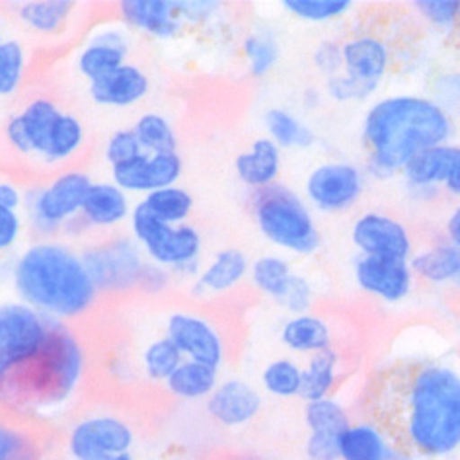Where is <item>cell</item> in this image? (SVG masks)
Wrapping results in <instances>:
<instances>
[{
  "label": "cell",
  "mask_w": 460,
  "mask_h": 460,
  "mask_svg": "<svg viewBox=\"0 0 460 460\" xmlns=\"http://www.w3.org/2000/svg\"><path fill=\"white\" fill-rule=\"evenodd\" d=\"M100 460H137L133 453H123V455H113V456H106V458H100Z\"/></svg>",
  "instance_id": "cell-56"
},
{
  "label": "cell",
  "mask_w": 460,
  "mask_h": 460,
  "mask_svg": "<svg viewBox=\"0 0 460 460\" xmlns=\"http://www.w3.org/2000/svg\"><path fill=\"white\" fill-rule=\"evenodd\" d=\"M119 16L125 24L156 40H172L181 31L178 0H121Z\"/></svg>",
  "instance_id": "cell-20"
},
{
  "label": "cell",
  "mask_w": 460,
  "mask_h": 460,
  "mask_svg": "<svg viewBox=\"0 0 460 460\" xmlns=\"http://www.w3.org/2000/svg\"><path fill=\"white\" fill-rule=\"evenodd\" d=\"M243 51L252 76H266L279 61V43L270 31H256L243 43Z\"/></svg>",
  "instance_id": "cell-41"
},
{
  "label": "cell",
  "mask_w": 460,
  "mask_h": 460,
  "mask_svg": "<svg viewBox=\"0 0 460 460\" xmlns=\"http://www.w3.org/2000/svg\"><path fill=\"white\" fill-rule=\"evenodd\" d=\"M341 59L343 75L376 90L381 78L388 71L390 51L383 40L359 36L341 45Z\"/></svg>",
  "instance_id": "cell-21"
},
{
  "label": "cell",
  "mask_w": 460,
  "mask_h": 460,
  "mask_svg": "<svg viewBox=\"0 0 460 460\" xmlns=\"http://www.w3.org/2000/svg\"><path fill=\"white\" fill-rule=\"evenodd\" d=\"M218 385V369L198 361H183L164 383L166 390L180 400H207Z\"/></svg>",
  "instance_id": "cell-28"
},
{
  "label": "cell",
  "mask_w": 460,
  "mask_h": 460,
  "mask_svg": "<svg viewBox=\"0 0 460 460\" xmlns=\"http://www.w3.org/2000/svg\"><path fill=\"white\" fill-rule=\"evenodd\" d=\"M411 271L429 283L456 281L460 275V248L455 244H441L420 252L410 261Z\"/></svg>",
  "instance_id": "cell-32"
},
{
  "label": "cell",
  "mask_w": 460,
  "mask_h": 460,
  "mask_svg": "<svg viewBox=\"0 0 460 460\" xmlns=\"http://www.w3.org/2000/svg\"><path fill=\"white\" fill-rule=\"evenodd\" d=\"M451 131L447 110L429 98L393 96L376 102L363 121L371 174L390 178L421 151L443 145Z\"/></svg>",
  "instance_id": "cell-2"
},
{
  "label": "cell",
  "mask_w": 460,
  "mask_h": 460,
  "mask_svg": "<svg viewBox=\"0 0 460 460\" xmlns=\"http://www.w3.org/2000/svg\"><path fill=\"white\" fill-rule=\"evenodd\" d=\"M24 233V217L18 211H10L6 207H0V254L13 250Z\"/></svg>",
  "instance_id": "cell-50"
},
{
  "label": "cell",
  "mask_w": 460,
  "mask_h": 460,
  "mask_svg": "<svg viewBox=\"0 0 460 460\" xmlns=\"http://www.w3.org/2000/svg\"><path fill=\"white\" fill-rule=\"evenodd\" d=\"M75 10L76 4L68 0H30L18 4L16 14L28 30L41 36H53L68 24Z\"/></svg>",
  "instance_id": "cell-29"
},
{
  "label": "cell",
  "mask_w": 460,
  "mask_h": 460,
  "mask_svg": "<svg viewBox=\"0 0 460 460\" xmlns=\"http://www.w3.org/2000/svg\"><path fill=\"white\" fill-rule=\"evenodd\" d=\"M261 406V394L243 378H225L205 402L209 418L226 429L244 428L252 423L260 416Z\"/></svg>",
  "instance_id": "cell-15"
},
{
  "label": "cell",
  "mask_w": 460,
  "mask_h": 460,
  "mask_svg": "<svg viewBox=\"0 0 460 460\" xmlns=\"http://www.w3.org/2000/svg\"><path fill=\"white\" fill-rule=\"evenodd\" d=\"M129 223L135 243L141 246L148 261L183 279L195 281L199 278L203 240L193 225L158 221L141 201L133 207Z\"/></svg>",
  "instance_id": "cell-6"
},
{
  "label": "cell",
  "mask_w": 460,
  "mask_h": 460,
  "mask_svg": "<svg viewBox=\"0 0 460 460\" xmlns=\"http://www.w3.org/2000/svg\"><path fill=\"white\" fill-rule=\"evenodd\" d=\"M57 322L22 301L0 305V386L43 348Z\"/></svg>",
  "instance_id": "cell-8"
},
{
  "label": "cell",
  "mask_w": 460,
  "mask_h": 460,
  "mask_svg": "<svg viewBox=\"0 0 460 460\" xmlns=\"http://www.w3.org/2000/svg\"><path fill=\"white\" fill-rule=\"evenodd\" d=\"M340 437L332 431H308L305 455L308 460H340Z\"/></svg>",
  "instance_id": "cell-47"
},
{
  "label": "cell",
  "mask_w": 460,
  "mask_h": 460,
  "mask_svg": "<svg viewBox=\"0 0 460 460\" xmlns=\"http://www.w3.org/2000/svg\"><path fill=\"white\" fill-rule=\"evenodd\" d=\"M63 110L48 96L30 100L18 113L10 115L3 128L6 151L22 163L41 164L55 119Z\"/></svg>",
  "instance_id": "cell-10"
},
{
  "label": "cell",
  "mask_w": 460,
  "mask_h": 460,
  "mask_svg": "<svg viewBox=\"0 0 460 460\" xmlns=\"http://www.w3.org/2000/svg\"><path fill=\"white\" fill-rule=\"evenodd\" d=\"M456 285H458V287H460V275H458V279H456Z\"/></svg>",
  "instance_id": "cell-59"
},
{
  "label": "cell",
  "mask_w": 460,
  "mask_h": 460,
  "mask_svg": "<svg viewBox=\"0 0 460 460\" xmlns=\"http://www.w3.org/2000/svg\"><path fill=\"white\" fill-rule=\"evenodd\" d=\"M416 6L425 20L439 28H448L460 20V0H420Z\"/></svg>",
  "instance_id": "cell-46"
},
{
  "label": "cell",
  "mask_w": 460,
  "mask_h": 460,
  "mask_svg": "<svg viewBox=\"0 0 460 460\" xmlns=\"http://www.w3.org/2000/svg\"><path fill=\"white\" fill-rule=\"evenodd\" d=\"M26 203V191L13 180H0V207L10 211H22Z\"/></svg>",
  "instance_id": "cell-52"
},
{
  "label": "cell",
  "mask_w": 460,
  "mask_h": 460,
  "mask_svg": "<svg viewBox=\"0 0 460 460\" xmlns=\"http://www.w3.org/2000/svg\"><path fill=\"white\" fill-rule=\"evenodd\" d=\"M86 373V349L66 322L33 358L0 386V404L28 416H51L71 402Z\"/></svg>",
  "instance_id": "cell-4"
},
{
  "label": "cell",
  "mask_w": 460,
  "mask_h": 460,
  "mask_svg": "<svg viewBox=\"0 0 460 460\" xmlns=\"http://www.w3.org/2000/svg\"><path fill=\"white\" fill-rule=\"evenodd\" d=\"M351 238L363 256L408 260L411 252V238L406 226L381 213H367L358 218Z\"/></svg>",
  "instance_id": "cell-16"
},
{
  "label": "cell",
  "mask_w": 460,
  "mask_h": 460,
  "mask_svg": "<svg viewBox=\"0 0 460 460\" xmlns=\"http://www.w3.org/2000/svg\"><path fill=\"white\" fill-rule=\"evenodd\" d=\"M447 233H448V238H451V244L460 248V207L451 215V218H448Z\"/></svg>",
  "instance_id": "cell-55"
},
{
  "label": "cell",
  "mask_w": 460,
  "mask_h": 460,
  "mask_svg": "<svg viewBox=\"0 0 460 460\" xmlns=\"http://www.w3.org/2000/svg\"><path fill=\"white\" fill-rule=\"evenodd\" d=\"M164 336L174 341L183 359L211 365L218 371L223 369L226 343L209 318L188 310H176L166 318Z\"/></svg>",
  "instance_id": "cell-12"
},
{
  "label": "cell",
  "mask_w": 460,
  "mask_h": 460,
  "mask_svg": "<svg viewBox=\"0 0 460 460\" xmlns=\"http://www.w3.org/2000/svg\"><path fill=\"white\" fill-rule=\"evenodd\" d=\"M445 190L460 198V146L453 148L451 166H448V174L445 180Z\"/></svg>",
  "instance_id": "cell-54"
},
{
  "label": "cell",
  "mask_w": 460,
  "mask_h": 460,
  "mask_svg": "<svg viewBox=\"0 0 460 460\" xmlns=\"http://www.w3.org/2000/svg\"><path fill=\"white\" fill-rule=\"evenodd\" d=\"M151 78L139 65L125 63L115 71L88 83V96L103 108H131L146 98Z\"/></svg>",
  "instance_id": "cell-19"
},
{
  "label": "cell",
  "mask_w": 460,
  "mask_h": 460,
  "mask_svg": "<svg viewBox=\"0 0 460 460\" xmlns=\"http://www.w3.org/2000/svg\"><path fill=\"white\" fill-rule=\"evenodd\" d=\"M314 65L320 68L322 73H326L330 76H336L340 68H343L340 45L333 43V41L320 43L316 51H314Z\"/></svg>",
  "instance_id": "cell-51"
},
{
  "label": "cell",
  "mask_w": 460,
  "mask_h": 460,
  "mask_svg": "<svg viewBox=\"0 0 460 460\" xmlns=\"http://www.w3.org/2000/svg\"><path fill=\"white\" fill-rule=\"evenodd\" d=\"M234 170L240 181L254 191L270 188L281 172V148L270 137H260L236 156Z\"/></svg>",
  "instance_id": "cell-24"
},
{
  "label": "cell",
  "mask_w": 460,
  "mask_h": 460,
  "mask_svg": "<svg viewBox=\"0 0 460 460\" xmlns=\"http://www.w3.org/2000/svg\"><path fill=\"white\" fill-rule=\"evenodd\" d=\"M283 8L305 22H328L351 8L349 0H285Z\"/></svg>",
  "instance_id": "cell-43"
},
{
  "label": "cell",
  "mask_w": 460,
  "mask_h": 460,
  "mask_svg": "<svg viewBox=\"0 0 460 460\" xmlns=\"http://www.w3.org/2000/svg\"><path fill=\"white\" fill-rule=\"evenodd\" d=\"M363 410L400 456L443 460L455 455L460 448V359L448 351L396 355L367 378Z\"/></svg>",
  "instance_id": "cell-1"
},
{
  "label": "cell",
  "mask_w": 460,
  "mask_h": 460,
  "mask_svg": "<svg viewBox=\"0 0 460 460\" xmlns=\"http://www.w3.org/2000/svg\"><path fill=\"white\" fill-rule=\"evenodd\" d=\"M373 92L375 88L365 86L343 73L328 78V94L338 102H361L369 98Z\"/></svg>",
  "instance_id": "cell-48"
},
{
  "label": "cell",
  "mask_w": 460,
  "mask_h": 460,
  "mask_svg": "<svg viewBox=\"0 0 460 460\" xmlns=\"http://www.w3.org/2000/svg\"><path fill=\"white\" fill-rule=\"evenodd\" d=\"M261 386L275 398H296L303 388V367L293 359H273L261 371Z\"/></svg>",
  "instance_id": "cell-39"
},
{
  "label": "cell",
  "mask_w": 460,
  "mask_h": 460,
  "mask_svg": "<svg viewBox=\"0 0 460 460\" xmlns=\"http://www.w3.org/2000/svg\"><path fill=\"white\" fill-rule=\"evenodd\" d=\"M396 448L371 421L351 423L340 437V460H400Z\"/></svg>",
  "instance_id": "cell-25"
},
{
  "label": "cell",
  "mask_w": 460,
  "mask_h": 460,
  "mask_svg": "<svg viewBox=\"0 0 460 460\" xmlns=\"http://www.w3.org/2000/svg\"><path fill=\"white\" fill-rule=\"evenodd\" d=\"M6 38H4V33H3V28H0V43H3Z\"/></svg>",
  "instance_id": "cell-58"
},
{
  "label": "cell",
  "mask_w": 460,
  "mask_h": 460,
  "mask_svg": "<svg viewBox=\"0 0 460 460\" xmlns=\"http://www.w3.org/2000/svg\"><path fill=\"white\" fill-rule=\"evenodd\" d=\"M143 146L137 139L133 128L129 129H118L108 137L106 145H103V158L110 164V168L128 163L139 155H143Z\"/></svg>",
  "instance_id": "cell-44"
},
{
  "label": "cell",
  "mask_w": 460,
  "mask_h": 460,
  "mask_svg": "<svg viewBox=\"0 0 460 460\" xmlns=\"http://www.w3.org/2000/svg\"><path fill=\"white\" fill-rule=\"evenodd\" d=\"M13 283L22 303L59 322L86 314L100 293L83 254L55 240H40L22 252Z\"/></svg>",
  "instance_id": "cell-3"
},
{
  "label": "cell",
  "mask_w": 460,
  "mask_h": 460,
  "mask_svg": "<svg viewBox=\"0 0 460 460\" xmlns=\"http://www.w3.org/2000/svg\"><path fill=\"white\" fill-rule=\"evenodd\" d=\"M291 266L279 256H261L250 268V279L256 289L279 303L293 279Z\"/></svg>",
  "instance_id": "cell-37"
},
{
  "label": "cell",
  "mask_w": 460,
  "mask_h": 460,
  "mask_svg": "<svg viewBox=\"0 0 460 460\" xmlns=\"http://www.w3.org/2000/svg\"><path fill=\"white\" fill-rule=\"evenodd\" d=\"M183 170L178 153H143L128 163L111 168V181L125 193L146 195L168 186H176Z\"/></svg>",
  "instance_id": "cell-14"
},
{
  "label": "cell",
  "mask_w": 460,
  "mask_h": 460,
  "mask_svg": "<svg viewBox=\"0 0 460 460\" xmlns=\"http://www.w3.org/2000/svg\"><path fill=\"white\" fill-rule=\"evenodd\" d=\"M443 460H455V458H443Z\"/></svg>",
  "instance_id": "cell-60"
},
{
  "label": "cell",
  "mask_w": 460,
  "mask_h": 460,
  "mask_svg": "<svg viewBox=\"0 0 460 460\" xmlns=\"http://www.w3.org/2000/svg\"><path fill=\"white\" fill-rule=\"evenodd\" d=\"M221 3L213 0H178V13L183 24H205L221 13Z\"/></svg>",
  "instance_id": "cell-49"
},
{
  "label": "cell",
  "mask_w": 460,
  "mask_h": 460,
  "mask_svg": "<svg viewBox=\"0 0 460 460\" xmlns=\"http://www.w3.org/2000/svg\"><path fill=\"white\" fill-rule=\"evenodd\" d=\"M340 381V353L330 348L308 358L303 367V388L301 398L305 402L330 398Z\"/></svg>",
  "instance_id": "cell-30"
},
{
  "label": "cell",
  "mask_w": 460,
  "mask_h": 460,
  "mask_svg": "<svg viewBox=\"0 0 460 460\" xmlns=\"http://www.w3.org/2000/svg\"><path fill=\"white\" fill-rule=\"evenodd\" d=\"M305 191L308 201L318 211H345L359 199L363 191V176L358 166L345 163L320 164L308 174Z\"/></svg>",
  "instance_id": "cell-13"
},
{
  "label": "cell",
  "mask_w": 460,
  "mask_h": 460,
  "mask_svg": "<svg viewBox=\"0 0 460 460\" xmlns=\"http://www.w3.org/2000/svg\"><path fill=\"white\" fill-rule=\"evenodd\" d=\"M135 429L113 413H96L78 420L66 437V451L73 460H100L131 453Z\"/></svg>",
  "instance_id": "cell-11"
},
{
  "label": "cell",
  "mask_w": 460,
  "mask_h": 460,
  "mask_svg": "<svg viewBox=\"0 0 460 460\" xmlns=\"http://www.w3.org/2000/svg\"><path fill=\"white\" fill-rule=\"evenodd\" d=\"M83 260L98 291L113 293L139 287L148 266L145 252L129 236H118L103 244L90 246L83 252Z\"/></svg>",
  "instance_id": "cell-9"
},
{
  "label": "cell",
  "mask_w": 460,
  "mask_h": 460,
  "mask_svg": "<svg viewBox=\"0 0 460 460\" xmlns=\"http://www.w3.org/2000/svg\"><path fill=\"white\" fill-rule=\"evenodd\" d=\"M411 268L408 260L361 256L355 263V279L363 291L386 303H398L411 291Z\"/></svg>",
  "instance_id": "cell-17"
},
{
  "label": "cell",
  "mask_w": 460,
  "mask_h": 460,
  "mask_svg": "<svg viewBox=\"0 0 460 460\" xmlns=\"http://www.w3.org/2000/svg\"><path fill=\"white\" fill-rule=\"evenodd\" d=\"M250 273V261L243 250L225 248L211 258V261L201 270L199 278L191 283V293L195 296L225 295L233 291Z\"/></svg>",
  "instance_id": "cell-23"
},
{
  "label": "cell",
  "mask_w": 460,
  "mask_h": 460,
  "mask_svg": "<svg viewBox=\"0 0 460 460\" xmlns=\"http://www.w3.org/2000/svg\"><path fill=\"white\" fill-rule=\"evenodd\" d=\"M43 445L30 428L0 416V460H43Z\"/></svg>",
  "instance_id": "cell-35"
},
{
  "label": "cell",
  "mask_w": 460,
  "mask_h": 460,
  "mask_svg": "<svg viewBox=\"0 0 460 460\" xmlns=\"http://www.w3.org/2000/svg\"><path fill=\"white\" fill-rule=\"evenodd\" d=\"M252 213L260 233L271 244L301 256L314 254L320 248L322 238L313 213L293 190L273 183L254 191Z\"/></svg>",
  "instance_id": "cell-5"
},
{
  "label": "cell",
  "mask_w": 460,
  "mask_h": 460,
  "mask_svg": "<svg viewBox=\"0 0 460 460\" xmlns=\"http://www.w3.org/2000/svg\"><path fill=\"white\" fill-rule=\"evenodd\" d=\"M92 183L83 170H63L51 181L28 190L24 203L28 225L45 240L61 233L80 217Z\"/></svg>",
  "instance_id": "cell-7"
},
{
  "label": "cell",
  "mask_w": 460,
  "mask_h": 460,
  "mask_svg": "<svg viewBox=\"0 0 460 460\" xmlns=\"http://www.w3.org/2000/svg\"><path fill=\"white\" fill-rule=\"evenodd\" d=\"M133 131L139 139L145 153H178V135L164 115L156 111L143 113L135 121Z\"/></svg>",
  "instance_id": "cell-38"
},
{
  "label": "cell",
  "mask_w": 460,
  "mask_h": 460,
  "mask_svg": "<svg viewBox=\"0 0 460 460\" xmlns=\"http://www.w3.org/2000/svg\"><path fill=\"white\" fill-rule=\"evenodd\" d=\"M287 349L301 355H314L332 348V328L324 318L316 314H298L285 322L279 332Z\"/></svg>",
  "instance_id": "cell-26"
},
{
  "label": "cell",
  "mask_w": 460,
  "mask_h": 460,
  "mask_svg": "<svg viewBox=\"0 0 460 460\" xmlns=\"http://www.w3.org/2000/svg\"><path fill=\"white\" fill-rule=\"evenodd\" d=\"M141 203L151 211L158 221L168 225H183L193 211V198L188 190L176 186H168L146 193Z\"/></svg>",
  "instance_id": "cell-34"
},
{
  "label": "cell",
  "mask_w": 460,
  "mask_h": 460,
  "mask_svg": "<svg viewBox=\"0 0 460 460\" xmlns=\"http://www.w3.org/2000/svg\"><path fill=\"white\" fill-rule=\"evenodd\" d=\"M129 53L131 40L128 31H123L118 26H103L96 30L94 36L78 51L76 71L88 83H92V80L108 75L128 63Z\"/></svg>",
  "instance_id": "cell-18"
},
{
  "label": "cell",
  "mask_w": 460,
  "mask_h": 460,
  "mask_svg": "<svg viewBox=\"0 0 460 460\" xmlns=\"http://www.w3.org/2000/svg\"><path fill=\"white\" fill-rule=\"evenodd\" d=\"M305 423L308 431H332V433H343L351 425L348 411H345V408L340 404V402L333 398L306 402Z\"/></svg>",
  "instance_id": "cell-42"
},
{
  "label": "cell",
  "mask_w": 460,
  "mask_h": 460,
  "mask_svg": "<svg viewBox=\"0 0 460 460\" xmlns=\"http://www.w3.org/2000/svg\"><path fill=\"white\" fill-rule=\"evenodd\" d=\"M455 145H439L431 146L428 151H421L413 156L404 166V176L413 190H429L437 183H443L451 166Z\"/></svg>",
  "instance_id": "cell-31"
},
{
  "label": "cell",
  "mask_w": 460,
  "mask_h": 460,
  "mask_svg": "<svg viewBox=\"0 0 460 460\" xmlns=\"http://www.w3.org/2000/svg\"><path fill=\"white\" fill-rule=\"evenodd\" d=\"M266 129L270 139L279 148H298L305 151L314 143V133L306 123L296 118L295 113L283 108H271L266 111Z\"/></svg>",
  "instance_id": "cell-33"
},
{
  "label": "cell",
  "mask_w": 460,
  "mask_h": 460,
  "mask_svg": "<svg viewBox=\"0 0 460 460\" xmlns=\"http://www.w3.org/2000/svg\"><path fill=\"white\" fill-rule=\"evenodd\" d=\"M133 207L129 193L113 181H96L86 195L80 218L86 228H115L131 218Z\"/></svg>",
  "instance_id": "cell-22"
},
{
  "label": "cell",
  "mask_w": 460,
  "mask_h": 460,
  "mask_svg": "<svg viewBox=\"0 0 460 460\" xmlns=\"http://www.w3.org/2000/svg\"><path fill=\"white\" fill-rule=\"evenodd\" d=\"M278 305L283 306L287 313H291L293 316L306 314L308 308L313 306V285H310V281L303 278V275L295 273L289 283V289L285 291Z\"/></svg>",
  "instance_id": "cell-45"
},
{
  "label": "cell",
  "mask_w": 460,
  "mask_h": 460,
  "mask_svg": "<svg viewBox=\"0 0 460 460\" xmlns=\"http://www.w3.org/2000/svg\"><path fill=\"white\" fill-rule=\"evenodd\" d=\"M186 361L170 338L160 336L141 351V369L151 383L164 385L178 367Z\"/></svg>",
  "instance_id": "cell-36"
},
{
  "label": "cell",
  "mask_w": 460,
  "mask_h": 460,
  "mask_svg": "<svg viewBox=\"0 0 460 460\" xmlns=\"http://www.w3.org/2000/svg\"><path fill=\"white\" fill-rule=\"evenodd\" d=\"M84 141H86L84 123L80 121L75 113L61 111L59 118L55 119L49 143H48V148H45L40 166L48 170H57L63 164L71 163V160L83 151Z\"/></svg>",
  "instance_id": "cell-27"
},
{
  "label": "cell",
  "mask_w": 460,
  "mask_h": 460,
  "mask_svg": "<svg viewBox=\"0 0 460 460\" xmlns=\"http://www.w3.org/2000/svg\"><path fill=\"white\" fill-rule=\"evenodd\" d=\"M233 460H270V458H263V456H254V455H248V456H236Z\"/></svg>",
  "instance_id": "cell-57"
},
{
  "label": "cell",
  "mask_w": 460,
  "mask_h": 460,
  "mask_svg": "<svg viewBox=\"0 0 460 460\" xmlns=\"http://www.w3.org/2000/svg\"><path fill=\"white\" fill-rule=\"evenodd\" d=\"M28 68V53L24 43L6 38L0 43V98L13 96L24 83Z\"/></svg>",
  "instance_id": "cell-40"
},
{
  "label": "cell",
  "mask_w": 460,
  "mask_h": 460,
  "mask_svg": "<svg viewBox=\"0 0 460 460\" xmlns=\"http://www.w3.org/2000/svg\"><path fill=\"white\" fill-rule=\"evenodd\" d=\"M168 283H170V271L148 261L139 289L148 291V293H160L163 289H166Z\"/></svg>",
  "instance_id": "cell-53"
}]
</instances>
